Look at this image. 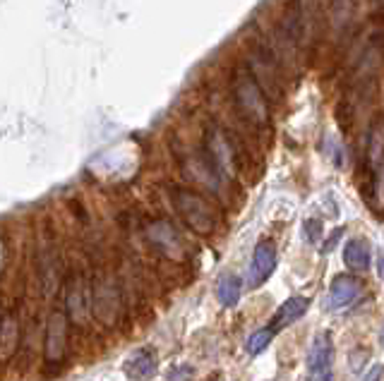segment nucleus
Listing matches in <instances>:
<instances>
[{
    "label": "nucleus",
    "mask_w": 384,
    "mask_h": 381,
    "mask_svg": "<svg viewBox=\"0 0 384 381\" xmlns=\"http://www.w3.org/2000/svg\"><path fill=\"white\" fill-rule=\"evenodd\" d=\"M380 343L384 346V326H382V331H380Z\"/></svg>",
    "instance_id": "6ab92c4d"
},
{
    "label": "nucleus",
    "mask_w": 384,
    "mask_h": 381,
    "mask_svg": "<svg viewBox=\"0 0 384 381\" xmlns=\"http://www.w3.org/2000/svg\"><path fill=\"white\" fill-rule=\"evenodd\" d=\"M67 348V317L63 312H53L49 317V328H46V360L49 362H60Z\"/></svg>",
    "instance_id": "423d86ee"
},
{
    "label": "nucleus",
    "mask_w": 384,
    "mask_h": 381,
    "mask_svg": "<svg viewBox=\"0 0 384 381\" xmlns=\"http://www.w3.org/2000/svg\"><path fill=\"white\" fill-rule=\"evenodd\" d=\"M382 374H384V367H382V364H377V367L370 369V374L365 377V381H380Z\"/></svg>",
    "instance_id": "f3484780"
},
{
    "label": "nucleus",
    "mask_w": 384,
    "mask_h": 381,
    "mask_svg": "<svg viewBox=\"0 0 384 381\" xmlns=\"http://www.w3.org/2000/svg\"><path fill=\"white\" fill-rule=\"evenodd\" d=\"M331 364H334V343L326 331L315 336L308 353V381H331Z\"/></svg>",
    "instance_id": "20e7f679"
},
{
    "label": "nucleus",
    "mask_w": 384,
    "mask_h": 381,
    "mask_svg": "<svg viewBox=\"0 0 384 381\" xmlns=\"http://www.w3.org/2000/svg\"><path fill=\"white\" fill-rule=\"evenodd\" d=\"M274 269H277V247L269 240H262L255 247L250 269H247V288L255 290L264 285V281L274 274Z\"/></svg>",
    "instance_id": "39448f33"
},
{
    "label": "nucleus",
    "mask_w": 384,
    "mask_h": 381,
    "mask_svg": "<svg viewBox=\"0 0 384 381\" xmlns=\"http://www.w3.org/2000/svg\"><path fill=\"white\" fill-rule=\"evenodd\" d=\"M17 348V319L5 314L0 319V360H8Z\"/></svg>",
    "instance_id": "ddd939ff"
},
{
    "label": "nucleus",
    "mask_w": 384,
    "mask_h": 381,
    "mask_svg": "<svg viewBox=\"0 0 384 381\" xmlns=\"http://www.w3.org/2000/svg\"><path fill=\"white\" fill-rule=\"evenodd\" d=\"M308 307H310V300H308V297H288V300L283 302V305L277 310L274 319L269 321L272 326H267V328H272L274 333L281 331V328L290 326L293 321H298L300 317H303L305 312H308Z\"/></svg>",
    "instance_id": "6e6552de"
},
{
    "label": "nucleus",
    "mask_w": 384,
    "mask_h": 381,
    "mask_svg": "<svg viewBox=\"0 0 384 381\" xmlns=\"http://www.w3.org/2000/svg\"><path fill=\"white\" fill-rule=\"evenodd\" d=\"M272 338H274V331H272V328H259V331H255V333H252V336L245 341V351H247V355H259L262 351H267L269 343H272Z\"/></svg>",
    "instance_id": "2eb2a0df"
},
{
    "label": "nucleus",
    "mask_w": 384,
    "mask_h": 381,
    "mask_svg": "<svg viewBox=\"0 0 384 381\" xmlns=\"http://www.w3.org/2000/svg\"><path fill=\"white\" fill-rule=\"evenodd\" d=\"M147 235H149V240H152L159 249H164L166 254H171V257H180V238L171 223H166V221L152 223Z\"/></svg>",
    "instance_id": "9d476101"
},
{
    "label": "nucleus",
    "mask_w": 384,
    "mask_h": 381,
    "mask_svg": "<svg viewBox=\"0 0 384 381\" xmlns=\"http://www.w3.org/2000/svg\"><path fill=\"white\" fill-rule=\"evenodd\" d=\"M377 274H380V278L384 281V254L380 257V262H377Z\"/></svg>",
    "instance_id": "a211bd4d"
},
{
    "label": "nucleus",
    "mask_w": 384,
    "mask_h": 381,
    "mask_svg": "<svg viewBox=\"0 0 384 381\" xmlns=\"http://www.w3.org/2000/svg\"><path fill=\"white\" fill-rule=\"evenodd\" d=\"M125 374L132 381H147L157 374V357L149 351H134L125 360Z\"/></svg>",
    "instance_id": "1a4fd4ad"
},
{
    "label": "nucleus",
    "mask_w": 384,
    "mask_h": 381,
    "mask_svg": "<svg viewBox=\"0 0 384 381\" xmlns=\"http://www.w3.org/2000/svg\"><path fill=\"white\" fill-rule=\"evenodd\" d=\"M233 101L241 116L252 125H267L269 123V106L267 96H264L259 82L252 77V72L238 70L236 80H233Z\"/></svg>",
    "instance_id": "f257e3e1"
},
{
    "label": "nucleus",
    "mask_w": 384,
    "mask_h": 381,
    "mask_svg": "<svg viewBox=\"0 0 384 381\" xmlns=\"http://www.w3.org/2000/svg\"><path fill=\"white\" fill-rule=\"evenodd\" d=\"M320 235H322V223L320 221H315V218L305 221V240H308V242L315 245L320 240Z\"/></svg>",
    "instance_id": "dca6fc26"
},
{
    "label": "nucleus",
    "mask_w": 384,
    "mask_h": 381,
    "mask_svg": "<svg viewBox=\"0 0 384 381\" xmlns=\"http://www.w3.org/2000/svg\"><path fill=\"white\" fill-rule=\"evenodd\" d=\"M344 264L349 269L365 271L370 266V242L363 238H353L344 245Z\"/></svg>",
    "instance_id": "9b49d317"
},
{
    "label": "nucleus",
    "mask_w": 384,
    "mask_h": 381,
    "mask_svg": "<svg viewBox=\"0 0 384 381\" xmlns=\"http://www.w3.org/2000/svg\"><path fill=\"white\" fill-rule=\"evenodd\" d=\"M204 151L209 170L219 177H233L236 175V151L224 134V130L211 125L204 134Z\"/></svg>",
    "instance_id": "7ed1b4c3"
},
{
    "label": "nucleus",
    "mask_w": 384,
    "mask_h": 381,
    "mask_svg": "<svg viewBox=\"0 0 384 381\" xmlns=\"http://www.w3.org/2000/svg\"><path fill=\"white\" fill-rule=\"evenodd\" d=\"M171 202H173L175 211L183 216V221L188 223L195 233L209 235L216 228L214 211L207 204L204 197H200L197 192L185 190V187H173V190H171Z\"/></svg>",
    "instance_id": "f03ea898"
},
{
    "label": "nucleus",
    "mask_w": 384,
    "mask_h": 381,
    "mask_svg": "<svg viewBox=\"0 0 384 381\" xmlns=\"http://www.w3.org/2000/svg\"><path fill=\"white\" fill-rule=\"evenodd\" d=\"M241 290H243V281L236 274H224L216 283V297L224 307H236L241 300Z\"/></svg>",
    "instance_id": "f8f14e48"
},
{
    "label": "nucleus",
    "mask_w": 384,
    "mask_h": 381,
    "mask_svg": "<svg viewBox=\"0 0 384 381\" xmlns=\"http://www.w3.org/2000/svg\"><path fill=\"white\" fill-rule=\"evenodd\" d=\"M89 297H82V288L80 283L70 285V293H67V307H70V314L75 317L77 321L87 319V312H91Z\"/></svg>",
    "instance_id": "4468645a"
},
{
    "label": "nucleus",
    "mask_w": 384,
    "mask_h": 381,
    "mask_svg": "<svg viewBox=\"0 0 384 381\" xmlns=\"http://www.w3.org/2000/svg\"><path fill=\"white\" fill-rule=\"evenodd\" d=\"M358 295H360V283H358L353 276H336V278L331 281L326 307H329V310H344L351 302H356Z\"/></svg>",
    "instance_id": "0eeeda50"
}]
</instances>
